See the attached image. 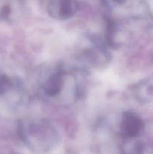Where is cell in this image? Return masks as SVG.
<instances>
[{
    "label": "cell",
    "instance_id": "obj_1",
    "mask_svg": "<svg viewBox=\"0 0 153 154\" xmlns=\"http://www.w3.org/2000/svg\"><path fill=\"white\" fill-rule=\"evenodd\" d=\"M19 134L26 143L31 145H50L57 139V132L46 120L23 121L20 124Z\"/></svg>",
    "mask_w": 153,
    "mask_h": 154
},
{
    "label": "cell",
    "instance_id": "obj_2",
    "mask_svg": "<svg viewBox=\"0 0 153 154\" xmlns=\"http://www.w3.org/2000/svg\"><path fill=\"white\" fill-rule=\"evenodd\" d=\"M143 129V122L139 116L132 112H124L120 123V132L126 138L138 136Z\"/></svg>",
    "mask_w": 153,
    "mask_h": 154
},
{
    "label": "cell",
    "instance_id": "obj_3",
    "mask_svg": "<svg viewBox=\"0 0 153 154\" xmlns=\"http://www.w3.org/2000/svg\"><path fill=\"white\" fill-rule=\"evenodd\" d=\"M76 0H57L51 5L50 12L55 17L68 19L73 16L76 11Z\"/></svg>",
    "mask_w": 153,
    "mask_h": 154
},
{
    "label": "cell",
    "instance_id": "obj_4",
    "mask_svg": "<svg viewBox=\"0 0 153 154\" xmlns=\"http://www.w3.org/2000/svg\"><path fill=\"white\" fill-rule=\"evenodd\" d=\"M64 75L62 72H56L51 75L44 84V92L47 96H56L59 94L64 87Z\"/></svg>",
    "mask_w": 153,
    "mask_h": 154
},
{
    "label": "cell",
    "instance_id": "obj_5",
    "mask_svg": "<svg viewBox=\"0 0 153 154\" xmlns=\"http://www.w3.org/2000/svg\"><path fill=\"white\" fill-rule=\"evenodd\" d=\"M136 97L141 101H148L153 99V78L144 80L136 87Z\"/></svg>",
    "mask_w": 153,
    "mask_h": 154
},
{
    "label": "cell",
    "instance_id": "obj_6",
    "mask_svg": "<svg viewBox=\"0 0 153 154\" xmlns=\"http://www.w3.org/2000/svg\"><path fill=\"white\" fill-rule=\"evenodd\" d=\"M142 148L140 143L134 141V142L128 143L124 146V151L122 154H142Z\"/></svg>",
    "mask_w": 153,
    "mask_h": 154
},
{
    "label": "cell",
    "instance_id": "obj_7",
    "mask_svg": "<svg viewBox=\"0 0 153 154\" xmlns=\"http://www.w3.org/2000/svg\"><path fill=\"white\" fill-rule=\"evenodd\" d=\"M11 87V81L10 78L4 74H0V95L8 91Z\"/></svg>",
    "mask_w": 153,
    "mask_h": 154
},
{
    "label": "cell",
    "instance_id": "obj_8",
    "mask_svg": "<svg viewBox=\"0 0 153 154\" xmlns=\"http://www.w3.org/2000/svg\"><path fill=\"white\" fill-rule=\"evenodd\" d=\"M114 1L117 3H122L124 0H114Z\"/></svg>",
    "mask_w": 153,
    "mask_h": 154
}]
</instances>
